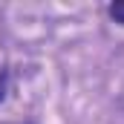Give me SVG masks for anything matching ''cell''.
<instances>
[{
	"label": "cell",
	"mask_w": 124,
	"mask_h": 124,
	"mask_svg": "<svg viewBox=\"0 0 124 124\" xmlns=\"http://www.w3.org/2000/svg\"><path fill=\"white\" fill-rule=\"evenodd\" d=\"M110 17H113L116 23H121V26H124V0H118V3L110 6Z\"/></svg>",
	"instance_id": "cell-1"
},
{
	"label": "cell",
	"mask_w": 124,
	"mask_h": 124,
	"mask_svg": "<svg viewBox=\"0 0 124 124\" xmlns=\"http://www.w3.org/2000/svg\"><path fill=\"white\" fill-rule=\"evenodd\" d=\"M6 93H9V69L0 66V101L6 98Z\"/></svg>",
	"instance_id": "cell-2"
}]
</instances>
